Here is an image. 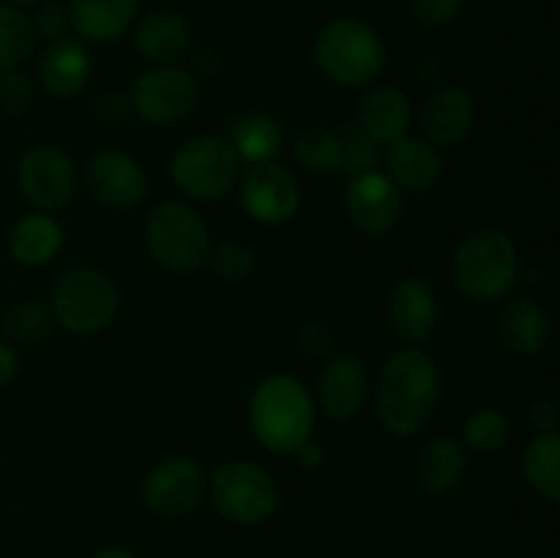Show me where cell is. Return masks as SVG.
Returning <instances> with one entry per match:
<instances>
[{
	"label": "cell",
	"mask_w": 560,
	"mask_h": 558,
	"mask_svg": "<svg viewBox=\"0 0 560 558\" xmlns=\"http://www.w3.org/2000/svg\"><path fill=\"white\" fill-rule=\"evenodd\" d=\"M11 5H36L38 0H9Z\"/></svg>",
	"instance_id": "obj_42"
},
{
	"label": "cell",
	"mask_w": 560,
	"mask_h": 558,
	"mask_svg": "<svg viewBox=\"0 0 560 558\" xmlns=\"http://www.w3.org/2000/svg\"><path fill=\"white\" fill-rule=\"evenodd\" d=\"M388 178L397 184L399 191H430L443 173L441 153L435 146L421 137H399L392 142L386 156Z\"/></svg>",
	"instance_id": "obj_16"
},
{
	"label": "cell",
	"mask_w": 560,
	"mask_h": 558,
	"mask_svg": "<svg viewBox=\"0 0 560 558\" xmlns=\"http://www.w3.org/2000/svg\"><path fill=\"white\" fill-rule=\"evenodd\" d=\"M208 263L224 282H244L255 271V252L238 241H222L208 249Z\"/></svg>",
	"instance_id": "obj_33"
},
{
	"label": "cell",
	"mask_w": 560,
	"mask_h": 558,
	"mask_svg": "<svg viewBox=\"0 0 560 558\" xmlns=\"http://www.w3.org/2000/svg\"><path fill=\"white\" fill-rule=\"evenodd\" d=\"M211 501L222 518L238 525H255L273 514L279 503V487L266 468L235 460L213 470Z\"/></svg>",
	"instance_id": "obj_8"
},
{
	"label": "cell",
	"mask_w": 560,
	"mask_h": 558,
	"mask_svg": "<svg viewBox=\"0 0 560 558\" xmlns=\"http://www.w3.org/2000/svg\"><path fill=\"white\" fill-rule=\"evenodd\" d=\"M468 470V452L454 438H435L419 457V481L430 492H452Z\"/></svg>",
	"instance_id": "obj_25"
},
{
	"label": "cell",
	"mask_w": 560,
	"mask_h": 558,
	"mask_svg": "<svg viewBox=\"0 0 560 558\" xmlns=\"http://www.w3.org/2000/svg\"><path fill=\"white\" fill-rule=\"evenodd\" d=\"M295 159L310 173H339L342 170V151H339L337 131L312 126L295 140Z\"/></svg>",
	"instance_id": "obj_29"
},
{
	"label": "cell",
	"mask_w": 560,
	"mask_h": 558,
	"mask_svg": "<svg viewBox=\"0 0 560 558\" xmlns=\"http://www.w3.org/2000/svg\"><path fill=\"white\" fill-rule=\"evenodd\" d=\"M241 159L224 137L200 135L180 142L173 156V181L195 200H219L233 189Z\"/></svg>",
	"instance_id": "obj_7"
},
{
	"label": "cell",
	"mask_w": 560,
	"mask_h": 558,
	"mask_svg": "<svg viewBox=\"0 0 560 558\" xmlns=\"http://www.w3.org/2000/svg\"><path fill=\"white\" fill-rule=\"evenodd\" d=\"M137 16V0H71L69 22L91 42H115Z\"/></svg>",
	"instance_id": "obj_23"
},
{
	"label": "cell",
	"mask_w": 560,
	"mask_h": 558,
	"mask_svg": "<svg viewBox=\"0 0 560 558\" xmlns=\"http://www.w3.org/2000/svg\"><path fill=\"white\" fill-rule=\"evenodd\" d=\"M315 60L339 85L361 88L383 74L386 47L366 22L345 16L323 27L315 42Z\"/></svg>",
	"instance_id": "obj_4"
},
{
	"label": "cell",
	"mask_w": 560,
	"mask_h": 558,
	"mask_svg": "<svg viewBox=\"0 0 560 558\" xmlns=\"http://www.w3.org/2000/svg\"><path fill=\"white\" fill-rule=\"evenodd\" d=\"M249 425L257 441L277 454H293L315 430V399L290 375H273L255 388Z\"/></svg>",
	"instance_id": "obj_2"
},
{
	"label": "cell",
	"mask_w": 560,
	"mask_h": 558,
	"mask_svg": "<svg viewBox=\"0 0 560 558\" xmlns=\"http://www.w3.org/2000/svg\"><path fill=\"white\" fill-rule=\"evenodd\" d=\"M388 321L405 342H421L438 321L435 290L424 279H402L388 299Z\"/></svg>",
	"instance_id": "obj_17"
},
{
	"label": "cell",
	"mask_w": 560,
	"mask_h": 558,
	"mask_svg": "<svg viewBox=\"0 0 560 558\" xmlns=\"http://www.w3.org/2000/svg\"><path fill=\"white\" fill-rule=\"evenodd\" d=\"M55 326L52 306L42 304V301H22V304L11 306L9 315L3 321L5 337H11L20 345H36L49 337Z\"/></svg>",
	"instance_id": "obj_30"
},
{
	"label": "cell",
	"mask_w": 560,
	"mask_h": 558,
	"mask_svg": "<svg viewBox=\"0 0 560 558\" xmlns=\"http://www.w3.org/2000/svg\"><path fill=\"white\" fill-rule=\"evenodd\" d=\"M197 82L178 66H156L142 71L129 91V107L151 126H170L184 120L197 104Z\"/></svg>",
	"instance_id": "obj_9"
},
{
	"label": "cell",
	"mask_w": 560,
	"mask_h": 558,
	"mask_svg": "<svg viewBox=\"0 0 560 558\" xmlns=\"http://www.w3.org/2000/svg\"><path fill=\"white\" fill-rule=\"evenodd\" d=\"M16 372H20V359H16L14 348L0 342V386H9L16 377Z\"/></svg>",
	"instance_id": "obj_39"
},
{
	"label": "cell",
	"mask_w": 560,
	"mask_h": 558,
	"mask_svg": "<svg viewBox=\"0 0 560 558\" xmlns=\"http://www.w3.org/2000/svg\"><path fill=\"white\" fill-rule=\"evenodd\" d=\"M96 113L98 118L104 120L126 118V113H129V98L120 96V93H104V96L96 102Z\"/></svg>",
	"instance_id": "obj_38"
},
{
	"label": "cell",
	"mask_w": 560,
	"mask_h": 558,
	"mask_svg": "<svg viewBox=\"0 0 560 558\" xmlns=\"http://www.w3.org/2000/svg\"><path fill=\"white\" fill-rule=\"evenodd\" d=\"M410 9H413V16L424 27H441L448 25L459 14L463 0H413Z\"/></svg>",
	"instance_id": "obj_35"
},
{
	"label": "cell",
	"mask_w": 560,
	"mask_h": 558,
	"mask_svg": "<svg viewBox=\"0 0 560 558\" xmlns=\"http://www.w3.org/2000/svg\"><path fill=\"white\" fill-rule=\"evenodd\" d=\"M33 27H36V36L49 38V42H58V38H66L71 22H69V9L60 3H47L33 20Z\"/></svg>",
	"instance_id": "obj_36"
},
{
	"label": "cell",
	"mask_w": 560,
	"mask_h": 558,
	"mask_svg": "<svg viewBox=\"0 0 560 558\" xmlns=\"http://www.w3.org/2000/svg\"><path fill=\"white\" fill-rule=\"evenodd\" d=\"M191 27L175 11H151L137 22L135 47L145 60L156 66H170L189 53Z\"/></svg>",
	"instance_id": "obj_19"
},
{
	"label": "cell",
	"mask_w": 560,
	"mask_h": 558,
	"mask_svg": "<svg viewBox=\"0 0 560 558\" xmlns=\"http://www.w3.org/2000/svg\"><path fill=\"white\" fill-rule=\"evenodd\" d=\"M241 206L255 222L284 224L301 206V189L293 173L273 162L252 164L241 184Z\"/></svg>",
	"instance_id": "obj_12"
},
{
	"label": "cell",
	"mask_w": 560,
	"mask_h": 558,
	"mask_svg": "<svg viewBox=\"0 0 560 558\" xmlns=\"http://www.w3.org/2000/svg\"><path fill=\"white\" fill-rule=\"evenodd\" d=\"M348 213L366 235H386L402 219V191L377 170L353 175L348 186Z\"/></svg>",
	"instance_id": "obj_13"
},
{
	"label": "cell",
	"mask_w": 560,
	"mask_h": 558,
	"mask_svg": "<svg viewBox=\"0 0 560 558\" xmlns=\"http://www.w3.org/2000/svg\"><path fill=\"white\" fill-rule=\"evenodd\" d=\"M525 479L530 481L541 498L550 503L560 501V435L558 432H539L528 443L523 457Z\"/></svg>",
	"instance_id": "obj_27"
},
{
	"label": "cell",
	"mask_w": 560,
	"mask_h": 558,
	"mask_svg": "<svg viewBox=\"0 0 560 558\" xmlns=\"http://www.w3.org/2000/svg\"><path fill=\"white\" fill-rule=\"evenodd\" d=\"M230 146L241 162L262 164L271 162L282 151V129L273 118L262 113L241 115L230 126Z\"/></svg>",
	"instance_id": "obj_26"
},
{
	"label": "cell",
	"mask_w": 560,
	"mask_h": 558,
	"mask_svg": "<svg viewBox=\"0 0 560 558\" xmlns=\"http://www.w3.org/2000/svg\"><path fill=\"white\" fill-rule=\"evenodd\" d=\"M474 126V98L463 88H441L421 109V129L432 146H457Z\"/></svg>",
	"instance_id": "obj_18"
},
{
	"label": "cell",
	"mask_w": 560,
	"mask_h": 558,
	"mask_svg": "<svg viewBox=\"0 0 560 558\" xmlns=\"http://www.w3.org/2000/svg\"><path fill=\"white\" fill-rule=\"evenodd\" d=\"M438 403V367L421 348H405L392 356L381 372L375 410L392 435H416Z\"/></svg>",
	"instance_id": "obj_1"
},
{
	"label": "cell",
	"mask_w": 560,
	"mask_h": 558,
	"mask_svg": "<svg viewBox=\"0 0 560 558\" xmlns=\"http://www.w3.org/2000/svg\"><path fill=\"white\" fill-rule=\"evenodd\" d=\"M339 151H342V170L359 175L375 170L381 162V142L372 140L359 124H345L337 131Z\"/></svg>",
	"instance_id": "obj_32"
},
{
	"label": "cell",
	"mask_w": 560,
	"mask_h": 558,
	"mask_svg": "<svg viewBox=\"0 0 560 558\" xmlns=\"http://www.w3.org/2000/svg\"><path fill=\"white\" fill-rule=\"evenodd\" d=\"M295 457H299V465L301 468H320L323 465V446L320 443H312V441H306V443H301L299 449H295Z\"/></svg>",
	"instance_id": "obj_40"
},
{
	"label": "cell",
	"mask_w": 560,
	"mask_h": 558,
	"mask_svg": "<svg viewBox=\"0 0 560 558\" xmlns=\"http://www.w3.org/2000/svg\"><path fill=\"white\" fill-rule=\"evenodd\" d=\"M93 558H135V553H129L126 547H104Z\"/></svg>",
	"instance_id": "obj_41"
},
{
	"label": "cell",
	"mask_w": 560,
	"mask_h": 558,
	"mask_svg": "<svg viewBox=\"0 0 560 558\" xmlns=\"http://www.w3.org/2000/svg\"><path fill=\"white\" fill-rule=\"evenodd\" d=\"M52 315L71 334H96L113 323L118 312V290L107 274L96 268H74L52 288Z\"/></svg>",
	"instance_id": "obj_6"
},
{
	"label": "cell",
	"mask_w": 560,
	"mask_h": 558,
	"mask_svg": "<svg viewBox=\"0 0 560 558\" xmlns=\"http://www.w3.org/2000/svg\"><path fill=\"white\" fill-rule=\"evenodd\" d=\"M88 189L102 206L126 208L140 206L148 191V178L140 164L124 151H102L88 164Z\"/></svg>",
	"instance_id": "obj_14"
},
{
	"label": "cell",
	"mask_w": 560,
	"mask_h": 558,
	"mask_svg": "<svg viewBox=\"0 0 560 558\" xmlns=\"http://www.w3.org/2000/svg\"><path fill=\"white\" fill-rule=\"evenodd\" d=\"M465 449L476 454H495L501 452L503 443L509 441V421L501 410L481 408L465 421Z\"/></svg>",
	"instance_id": "obj_31"
},
{
	"label": "cell",
	"mask_w": 560,
	"mask_h": 558,
	"mask_svg": "<svg viewBox=\"0 0 560 558\" xmlns=\"http://www.w3.org/2000/svg\"><path fill=\"white\" fill-rule=\"evenodd\" d=\"M528 419H530V425H534L539 432H556L558 430L556 403H550V399H539V403L530 408Z\"/></svg>",
	"instance_id": "obj_37"
},
{
	"label": "cell",
	"mask_w": 560,
	"mask_h": 558,
	"mask_svg": "<svg viewBox=\"0 0 560 558\" xmlns=\"http://www.w3.org/2000/svg\"><path fill=\"white\" fill-rule=\"evenodd\" d=\"M91 71L93 66L88 47L77 38H58V42L49 44L42 66H38L44 88L58 98L77 96L91 80Z\"/></svg>",
	"instance_id": "obj_20"
},
{
	"label": "cell",
	"mask_w": 560,
	"mask_h": 558,
	"mask_svg": "<svg viewBox=\"0 0 560 558\" xmlns=\"http://www.w3.org/2000/svg\"><path fill=\"white\" fill-rule=\"evenodd\" d=\"M208 490L206 470L189 457H175L156 465L142 487L148 509L159 518H184L200 507Z\"/></svg>",
	"instance_id": "obj_11"
},
{
	"label": "cell",
	"mask_w": 560,
	"mask_h": 558,
	"mask_svg": "<svg viewBox=\"0 0 560 558\" xmlns=\"http://www.w3.org/2000/svg\"><path fill=\"white\" fill-rule=\"evenodd\" d=\"M27 102H31V85H27V77L20 74L16 69L3 71L0 74V107L5 113H25Z\"/></svg>",
	"instance_id": "obj_34"
},
{
	"label": "cell",
	"mask_w": 560,
	"mask_h": 558,
	"mask_svg": "<svg viewBox=\"0 0 560 558\" xmlns=\"http://www.w3.org/2000/svg\"><path fill=\"white\" fill-rule=\"evenodd\" d=\"M452 277L465 299L492 304L503 299L517 279V246L503 230H476L459 244Z\"/></svg>",
	"instance_id": "obj_3"
},
{
	"label": "cell",
	"mask_w": 560,
	"mask_h": 558,
	"mask_svg": "<svg viewBox=\"0 0 560 558\" xmlns=\"http://www.w3.org/2000/svg\"><path fill=\"white\" fill-rule=\"evenodd\" d=\"M16 186L38 211H58L74 195V167L55 146H36L16 164Z\"/></svg>",
	"instance_id": "obj_10"
},
{
	"label": "cell",
	"mask_w": 560,
	"mask_h": 558,
	"mask_svg": "<svg viewBox=\"0 0 560 558\" xmlns=\"http://www.w3.org/2000/svg\"><path fill=\"white\" fill-rule=\"evenodd\" d=\"M370 375L359 356L337 353L317 375V403L334 421H348L364 408Z\"/></svg>",
	"instance_id": "obj_15"
},
{
	"label": "cell",
	"mask_w": 560,
	"mask_h": 558,
	"mask_svg": "<svg viewBox=\"0 0 560 558\" xmlns=\"http://www.w3.org/2000/svg\"><path fill=\"white\" fill-rule=\"evenodd\" d=\"M359 126L375 142H397L408 135L410 102L399 88L375 85L364 96L359 109Z\"/></svg>",
	"instance_id": "obj_22"
},
{
	"label": "cell",
	"mask_w": 560,
	"mask_h": 558,
	"mask_svg": "<svg viewBox=\"0 0 560 558\" xmlns=\"http://www.w3.org/2000/svg\"><path fill=\"white\" fill-rule=\"evenodd\" d=\"M501 342L517 356H536L550 339V317L534 299H514L503 306L498 321Z\"/></svg>",
	"instance_id": "obj_21"
},
{
	"label": "cell",
	"mask_w": 560,
	"mask_h": 558,
	"mask_svg": "<svg viewBox=\"0 0 560 558\" xmlns=\"http://www.w3.org/2000/svg\"><path fill=\"white\" fill-rule=\"evenodd\" d=\"M63 246V228L47 213H31L11 230L9 249L22 266H44Z\"/></svg>",
	"instance_id": "obj_24"
},
{
	"label": "cell",
	"mask_w": 560,
	"mask_h": 558,
	"mask_svg": "<svg viewBox=\"0 0 560 558\" xmlns=\"http://www.w3.org/2000/svg\"><path fill=\"white\" fill-rule=\"evenodd\" d=\"M145 241L153 260L173 274L197 271L211 249L206 222L184 202H162L153 208L145 222Z\"/></svg>",
	"instance_id": "obj_5"
},
{
	"label": "cell",
	"mask_w": 560,
	"mask_h": 558,
	"mask_svg": "<svg viewBox=\"0 0 560 558\" xmlns=\"http://www.w3.org/2000/svg\"><path fill=\"white\" fill-rule=\"evenodd\" d=\"M36 49V27L16 5H0V71L25 63Z\"/></svg>",
	"instance_id": "obj_28"
}]
</instances>
